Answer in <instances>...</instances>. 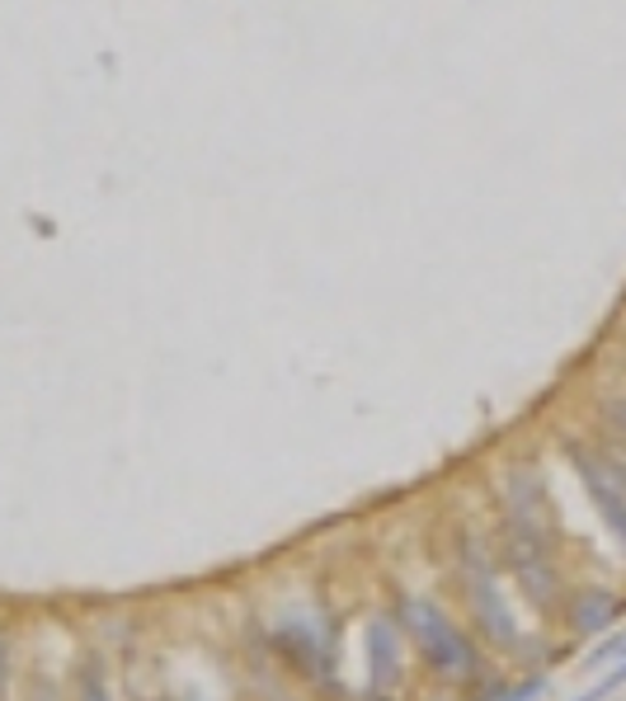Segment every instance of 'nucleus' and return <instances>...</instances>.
Listing matches in <instances>:
<instances>
[{
    "mask_svg": "<svg viewBox=\"0 0 626 701\" xmlns=\"http://www.w3.org/2000/svg\"><path fill=\"white\" fill-rule=\"evenodd\" d=\"M391 612L433 678H443V682L481 678V650H476L472 630H462L433 598H410V593H401Z\"/></svg>",
    "mask_w": 626,
    "mask_h": 701,
    "instance_id": "obj_1",
    "label": "nucleus"
},
{
    "mask_svg": "<svg viewBox=\"0 0 626 701\" xmlns=\"http://www.w3.org/2000/svg\"><path fill=\"white\" fill-rule=\"evenodd\" d=\"M373 701H391V697H373Z\"/></svg>",
    "mask_w": 626,
    "mask_h": 701,
    "instance_id": "obj_12",
    "label": "nucleus"
},
{
    "mask_svg": "<svg viewBox=\"0 0 626 701\" xmlns=\"http://www.w3.org/2000/svg\"><path fill=\"white\" fill-rule=\"evenodd\" d=\"M76 701H114L109 692V678H104V659H85L80 673H76Z\"/></svg>",
    "mask_w": 626,
    "mask_h": 701,
    "instance_id": "obj_7",
    "label": "nucleus"
},
{
    "mask_svg": "<svg viewBox=\"0 0 626 701\" xmlns=\"http://www.w3.org/2000/svg\"><path fill=\"white\" fill-rule=\"evenodd\" d=\"M565 457L575 466V476L584 485L589 504L598 508L607 537L617 541V551L626 556V462L607 447H589V443H565Z\"/></svg>",
    "mask_w": 626,
    "mask_h": 701,
    "instance_id": "obj_3",
    "label": "nucleus"
},
{
    "mask_svg": "<svg viewBox=\"0 0 626 701\" xmlns=\"http://www.w3.org/2000/svg\"><path fill=\"white\" fill-rule=\"evenodd\" d=\"M603 419L613 424L622 438H626V396H613V400H603Z\"/></svg>",
    "mask_w": 626,
    "mask_h": 701,
    "instance_id": "obj_10",
    "label": "nucleus"
},
{
    "mask_svg": "<svg viewBox=\"0 0 626 701\" xmlns=\"http://www.w3.org/2000/svg\"><path fill=\"white\" fill-rule=\"evenodd\" d=\"M542 692H547V673H528L524 682H518V688H509L499 701H537Z\"/></svg>",
    "mask_w": 626,
    "mask_h": 701,
    "instance_id": "obj_9",
    "label": "nucleus"
},
{
    "mask_svg": "<svg viewBox=\"0 0 626 701\" xmlns=\"http://www.w3.org/2000/svg\"><path fill=\"white\" fill-rule=\"evenodd\" d=\"M278 650L298 664L302 673H321L325 659H330V640H321L316 630H306V626H298V622H288L283 630H278Z\"/></svg>",
    "mask_w": 626,
    "mask_h": 701,
    "instance_id": "obj_6",
    "label": "nucleus"
},
{
    "mask_svg": "<svg viewBox=\"0 0 626 701\" xmlns=\"http://www.w3.org/2000/svg\"><path fill=\"white\" fill-rule=\"evenodd\" d=\"M613 659H626V630L622 636H613V640H603V645H594V650H589V669H598V664H613Z\"/></svg>",
    "mask_w": 626,
    "mask_h": 701,
    "instance_id": "obj_8",
    "label": "nucleus"
},
{
    "mask_svg": "<svg viewBox=\"0 0 626 701\" xmlns=\"http://www.w3.org/2000/svg\"><path fill=\"white\" fill-rule=\"evenodd\" d=\"M406 669V630L396 612H377L368 622V697H391Z\"/></svg>",
    "mask_w": 626,
    "mask_h": 701,
    "instance_id": "obj_4",
    "label": "nucleus"
},
{
    "mask_svg": "<svg viewBox=\"0 0 626 701\" xmlns=\"http://www.w3.org/2000/svg\"><path fill=\"white\" fill-rule=\"evenodd\" d=\"M10 682V636H0V692Z\"/></svg>",
    "mask_w": 626,
    "mask_h": 701,
    "instance_id": "obj_11",
    "label": "nucleus"
},
{
    "mask_svg": "<svg viewBox=\"0 0 626 701\" xmlns=\"http://www.w3.org/2000/svg\"><path fill=\"white\" fill-rule=\"evenodd\" d=\"M457 584H462L466 612H472V622L485 636V645H495V650H518V645H524V630H518L514 607L499 589V565H495V556L485 551V541L462 537Z\"/></svg>",
    "mask_w": 626,
    "mask_h": 701,
    "instance_id": "obj_2",
    "label": "nucleus"
},
{
    "mask_svg": "<svg viewBox=\"0 0 626 701\" xmlns=\"http://www.w3.org/2000/svg\"><path fill=\"white\" fill-rule=\"evenodd\" d=\"M617 612H622V598L613 589H580V593H570V603H565V622L575 636H603L607 626L617 622Z\"/></svg>",
    "mask_w": 626,
    "mask_h": 701,
    "instance_id": "obj_5",
    "label": "nucleus"
}]
</instances>
